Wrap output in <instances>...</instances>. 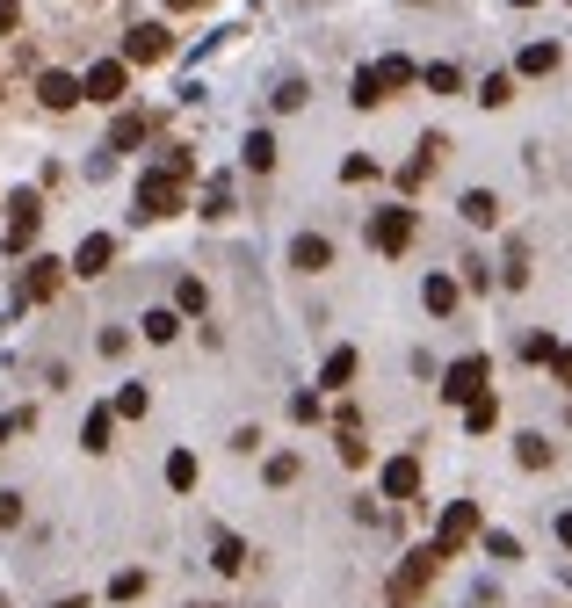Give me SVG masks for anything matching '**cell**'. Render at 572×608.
<instances>
[{
    "instance_id": "1",
    "label": "cell",
    "mask_w": 572,
    "mask_h": 608,
    "mask_svg": "<svg viewBox=\"0 0 572 608\" xmlns=\"http://www.w3.org/2000/svg\"><path fill=\"white\" fill-rule=\"evenodd\" d=\"M196 174L189 152H167L153 174H138V218H174L182 210V181Z\"/></svg>"
},
{
    "instance_id": "2",
    "label": "cell",
    "mask_w": 572,
    "mask_h": 608,
    "mask_svg": "<svg viewBox=\"0 0 572 608\" xmlns=\"http://www.w3.org/2000/svg\"><path fill=\"white\" fill-rule=\"evenodd\" d=\"M435 572H442V558L428 551V543H420V551H406V565L391 572V587H384V608H413L420 594L435 587Z\"/></svg>"
},
{
    "instance_id": "3",
    "label": "cell",
    "mask_w": 572,
    "mask_h": 608,
    "mask_svg": "<svg viewBox=\"0 0 572 608\" xmlns=\"http://www.w3.org/2000/svg\"><path fill=\"white\" fill-rule=\"evenodd\" d=\"M370 247L391 254V261L413 247V203H384V210H377V218H370Z\"/></svg>"
},
{
    "instance_id": "4",
    "label": "cell",
    "mask_w": 572,
    "mask_h": 608,
    "mask_svg": "<svg viewBox=\"0 0 572 608\" xmlns=\"http://www.w3.org/2000/svg\"><path fill=\"white\" fill-rule=\"evenodd\" d=\"M37 225H44V196H37V189H15V196H8V254H29Z\"/></svg>"
},
{
    "instance_id": "5",
    "label": "cell",
    "mask_w": 572,
    "mask_h": 608,
    "mask_svg": "<svg viewBox=\"0 0 572 608\" xmlns=\"http://www.w3.org/2000/svg\"><path fill=\"white\" fill-rule=\"evenodd\" d=\"M486 384H493V362H486V355H464V362H449V377H442V399L471 406V399H478Z\"/></svg>"
},
{
    "instance_id": "6",
    "label": "cell",
    "mask_w": 572,
    "mask_h": 608,
    "mask_svg": "<svg viewBox=\"0 0 572 608\" xmlns=\"http://www.w3.org/2000/svg\"><path fill=\"white\" fill-rule=\"evenodd\" d=\"M174 51V29L167 22H138L124 37V66H160V58Z\"/></svg>"
},
{
    "instance_id": "7",
    "label": "cell",
    "mask_w": 572,
    "mask_h": 608,
    "mask_svg": "<svg viewBox=\"0 0 572 608\" xmlns=\"http://www.w3.org/2000/svg\"><path fill=\"white\" fill-rule=\"evenodd\" d=\"M471 536H478V507H471V500H457V507L442 514V529H435V543H428V551H435V558H457Z\"/></svg>"
},
{
    "instance_id": "8",
    "label": "cell",
    "mask_w": 572,
    "mask_h": 608,
    "mask_svg": "<svg viewBox=\"0 0 572 608\" xmlns=\"http://www.w3.org/2000/svg\"><path fill=\"white\" fill-rule=\"evenodd\" d=\"M124 87H131V66L124 58H102V66H87L80 102H124Z\"/></svg>"
},
{
    "instance_id": "9",
    "label": "cell",
    "mask_w": 572,
    "mask_h": 608,
    "mask_svg": "<svg viewBox=\"0 0 572 608\" xmlns=\"http://www.w3.org/2000/svg\"><path fill=\"white\" fill-rule=\"evenodd\" d=\"M58 283H66V261H29L22 268V304H44V297H58Z\"/></svg>"
},
{
    "instance_id": "10",
    "label": "cell",
    "mask_w": 572,
    "mask_h": 608,
    "mask_svg": "<svg viewBox=\"0 0 572 608\" xmlns=\"http://www.w3.org/2000/svg\"><path fill=\"white\" fill-rule=\"evenodd\" d=\"M290 268H305V276L334 268V239H319V232H297V239H290Z\"/></svg>"
},
{
    "instance_id": "11",
    "label": "cell",
    "mask_w": 572,
    "mask_h": 608,
    "mask_svg": "<svg viewBox=\"0 0 572 608\" xmlns=\"http://www.w3.org/2000/svg\"><path fill=\"white\" fill-rule=\"evenodd\" d=\"M377 485H384V500H413L420 493V456H391Z\"/></svg>"
},
{
    "instance_id": "12",
    "label": "cell",
    "mask_w": 572,
    "mask_h": 608,
    "mask_svg": "<svg viewBox=\"0 0 572 608\" xmlns=\"http://www.w3.org/2000/svg\"><path fill=\"white\" fill-rule=\"evenodd\" d=\"M109 261H116V239H109V232H87L80 254H73V276H102Z\"/></svg>"
},
{
    "instance_id": "13",
    "label": "cell",
    "mask_w": 572,
    "mask_h": 608,
    "mask_svg": "<svg viewBox=\"0 0 572 608\" xmlns=\"http://www.w3.org/2000/svg\"><path fill=\"white\" fill-rule=\"evenodd\" d=\"M37 102L66 116V109L80 102V80H73V73H37Z\"/></svg>"
},
{
    "instance_id": "14",
    "label": "cell",
    "mask_w": 572,
    "mask_h": 608,
    "mask_svg": "<svg viewBox=\"0 0 572 608\" xmlns=\"http://www.w3.org/2000/svg\"><path fill=\"white\" fill-rule=\"evenodd\" d=\"M370 80H377V95L391 102V87H413V80H420V66H413V58H377Z\"/></svg>"
},
{
    "instance_id": "15",
    "label": "cell",
    "mask_w": 572,
    "mask_h": 608,
    "mask_svg": "<svg viewBox=\"0 0 572 608\" xmlns=\"http://www.w3.org/2000/svg\"><path fill=\"white\" fill-rule=\"evenodd\" d=\"M442 152H449V138H420V152L406 160V189H420V181H428V174L442 167Z\"/></svg>"
},
{
    "instance_id": "16",
    "label": "cell",
    "mask_w": 572,
    "mask_h": 608,
    "mask_svg": "<svg viewBox=\"0 0 572 608\" xmlns=\"http://www.w3.org/2000/svg\"><path fill=\"white\" fill-rule=\"evenodd\" d=\"M457 210H464V225H486V232L500 225V196H493V189H464Z\"/></svg>"
},
{
    "instance_id": "17",
    "label": "cell",
    "mask_w": 572,
    "mask_h": 608,
    "mask_svg": "<svg viewBox=\"0 0 572 608\" xmlns=\"http://www.w3.org/2000/svg\"><path fill=\"white\" fill-rule=\"evenodd\" d=\"M145 131H153V116H138V109H124V116H116V124H109V152H131Z\"/></svg>"
},
{
    "instance_id": "18",
    "label": "cell",
    "mask_w": 572,
    "mask_h": 608,
    "mask_svg": "<svg viewBox=\"0 0 572 608\" xmlns=\"http://www.w3.org/2000/svg\"><path fill=\"white\" fill-rule=\"evenodd\" d=\"M210 565H218L225 580H232V572H247V543H239V536H218V543H210Z\"/></svg>"
},
{
    "instance_id": "19",
    "label": "cell",
    "mask_w": 572,
    "mask_h": 608,
    "mask_svg": "<svg viewBox=\"0 0 572 608\" xmlns=\"http://www.w3.org/2000/svg\"><path fill=\"white\" fill-rule=\"evenodd\" d=\"M493 420H500V399H493V391H478V399L464 406V428L471 435H493Z\"/></svg>"
},
{
    "instance_id": "20",
    "label": "cell",
    "mask_w": 572,
    "mask_h": 608,
    "mask_svg": "<svg viewBox=\"0 0 572 608\" xmlns=\"http://www.w3.org/2000/svg\"><path fill=\"white\" fill-rule=\"evenodd\" d=\"M420 304H428V312H457V283H449V276H428V283H420Z\"/></svg>"
},
{
    "instance_id": "21",
    "label": "cell",
    "mask_w": 572,
    "mask_h": 608,
    "mask_svg": "<svg viewBox=\"0 0 572 608\" xmlns=\"http://www.w3.org/2000/svg\"><path fill=\"white\" fill-rule=\"evenodd\" d=\"M558 58H565L558 44H529V51H522V73H529V80H544V73H558Z\"/></svg>"
},
{
    "instance_id": "22",
    "label": "cell",
    "mask_w": 572,
    "mask_h": 608,
    "mask_svg": "<svg viewBox=\"0 0 572 608\" xmlns=\"http://www.w3.org/2000/svg\"><path fill=\"white\" fill-rule=\"evenodd\" d=\"M348 377H355V348H334V355H326V370H319V384H326V391H341Z\"/></svg>"
},
{
    "instance_id": "23",
    "label": "cell",
    "mask_w": 572,
    "mask_h": 608,
    "mask_svg": "<svg viewBox=\"0 0 572 608\" xmlns=\"http://www.w3.org/2000/svg\"><path fill=\"white\" fill-rule=\"evenodd\" d=\"M109 428H116V413L95 406V413H87V428H80V449H95V456H102V449H109Z\"/></svg>"
},
{
    "instance_id": "24",
    "label": "cell",
    "mask_w": 572,
    "mask_h": 608,
    "mask_svg": "<svg viewBox=\"0 0 572 608\" xmlns=\"http://www.w3.org/2000/svg\"><path fill=\"white\" fill-rule=\"evenodd\" d=\"M196 478H203V471H196V456H189V449H174V456H167V485H174V493H189Z\"/></svg>"
},
{
    "instance_id": "25",
    "label": "cell",
    "mask_w": 572,
    "mask_h": 608,
    "mask_svg": "<svg viewBox=\"0 0 572 608\" xmlns=\"http://www.w3.org/2000/svg\"><path fill=\"white\" fill-rule=\"evenodd\" d=\"M478 102H486V109H507V102H515V80H507V73H486V80H478Z\"/></svg>"
},
{
    "instance_id": "26",
    "label": "cell",
    "mask_w": 572,
    "mask_h": 608,
    "mask_svg": "<svg viewBox=\"0 0 572 608\" xmlns=\"http://www.w3.org/2000/svg\"><path fill=\"white\" fill-rule=\"evenodd\" d=\"M247 167H254V174L276 167V138H268V131H247Z\"/></svg>"
},
{
    "instance_id": "27",
    "label": "cell",
    "mask_w": 572,
    "mask_h": 608,
    "mask_svg": "<svg viewBox=\"0 0 572 608\" xmlns=\"http://www.w3.org/2000/svg\"><path fill=\"white\" fill-rule=\"evenodd\" d=\"M145 406H153V391H145V384H124V391H116V413H124V420H145Z\"/></svg>"
},
{
    "instance_id": "28",
    "label": "cell",
    "mask_w": 572,
    "mask_h": 608,
    "mask_svg": "<svg viewBox=\"0 0 572 608\" xmlns=\"http://www.w3.org/2000/svg\"><path fill=\"white\" fill-rule=\"evenodd\" d=\"M174 333H182V319H174V312H145V341H153V348H167Z\"/></svg>"
},
{
    "instance_id": "29",
    "label": "cell",
    "mask_w": 572,
    "mask_h": 608,
    "mask_svg": "<svg viewBox=\"0 0 572 608\" xmlns=\"http://www.w3.org/2000/svg\"><path fill=\"white\" fill-rule=\"evenodd\" d=\"M203 218H232V181H210L203 189Z\"/></svg>"
},
{
    "instance_id": "30",
    "label": "cell",
    "mask_w": 572,
    "mask_h": 608,
    "mask_svg": "<svg viewBox=\"0 0 572 608\" xmlns=\"http://www.w3.org/2000/svg\"><path fill=\"white\" fill-rule=\"evenodd\" d=\"M297 471H305V456H268V485H297Z\"/></svg>"
},
{
    "instance_id": "31",
    "label": "cell",
    "mask_w": 572,
    "mask_h": 608,
    "mask_svg": "<svg viewBox=\"0 0 572 608\" xmlns=\"http://www.w3.org/2000/svg\"><path fill=\"white\" fill-rule=\"evenodd\" d=\"M507 290H522L529 283V247H522V239H515V247H507V276H500Z\"/></svg>"
},
{
    "instance_id": "32",
    "label": "cell",
    "mask_w": 572,
    "mask_h": 608,
    "mask_svg": "<svg viewBox=\"0 0 572 608\" xmlns=\"http://www.w3.org/2000/svg\"><path fill=\"white\" fill-rule=\"evenodd\" d=\"M515 456H522V471H544V464H551V442H544V435H522Z\"/></svg>"
},
{
    "instance_id": "33",
    "label": "cell",
    "mask_w": 572,
    "mask_h": 608,
    "mask_svg": "<svg viewBox=\"0 0 572 608\" xmlns=\"http://www.w3.org/2000/svg\"><path fill=\"white\" fill-rule=\"evenodd\" d=\"M145 594V572L131 565V572H116V580H109V601H138Z\"/></svg>"
},
{
    "instance_id": "34",
    "label": "cell",
    "mask_w": 572,
    "mask_h": 608,
    "mask_svg": "<svg viewBox=\"0 0 572 608\" xmlns=\"http://www.w3.org/2000/svg\"><path fill=\"white\" fill-rule=\"evenodd\" d=\"M174 304H182V312H203V304H210V290H203L196 276H182V283H174Z\"/></svg>"
},
{
    "instance_id": "35",
    "label": "cell",
    "mask_w": 572,
    "mask_h": 608,
    "mask_svg": "<svg viewBox=\"0 0 572 608\" xmlns=\"http://www.w3.org/2000/svg\"><path fill=\"white\" fill-rule=\"evenodd\" d=\"M420 80H428L435 95H457V87H464V80H457V66H428V73H420Z\"/></svg>"
},
{
    "instance_id": "36",
    "label": "cell",
    "mask_w": 572,
    "mask_h": 608,
    "mask_svg": "<svg viewBox=\"0 0 572 608\" xmlns=\"http://www.w3.org/2000/svg\"><path fill=\"white\" fill-rule=\"evenodd\" d=\"M522 355H529V362H551V355H558V341H551V333H529Z\"/></svg>"
},
{
    "instance_id": "37",
    "label": "cell",
    "mask_w": 572,
    "mask_h": 608,
    "mask_svg": "<svg viewBox=\"0 0 572 608\" xmlns=\"http://www.w3.org/2000/svg\"><path fill=\"white\" fill-rule=\"evenodd\" d=\"M486 551H493V558H522V543L507 536V529H493V536H486Z\"/></svg>"
},
{
    "instance_id": "38",
    "label": "cell",
    "mask_w": 572,
    "mask_h": 608,
    "mask_svg": "<svg viewBox=\"0 0 572 608\" xmlns=\"http://www.w3.org/2000/svg\"><path fill=\"white\" fill-rule=\"evenodd\" d=\"M377 174V160H363V152H355V160H341V181H370Z\"/></svg>"
},
{
    "instance_id": "39",
    "label": "cell",
    "mask_w": 572,
    "mask_h": 608,
    "mask_svg": "<svg viewBox=\"0 0 572 608\" xmlns=\"http://www.w3.org/2000/svg\"><path fill=\"white\" fill-rule=\"evenodd\" d=\"M22 522V493H0V529H15Z\"/></svg>"
},
{
    "instance_id": "40",
    "label": "cell",
    "mask_w": 572,
    "mask_h": 608,
    "mask_svg": "<svg viewBox=\"0 0 572 608\" xmlns=\"http://www.w3.org/2000/svg\"><path fill=\"white\" fill-rule=\"evenodd\" d=\"M15 22H22V0H0V37H15Z\"/></svg>"
},
{
    "instance_id": "41",
    "label": "cell",
    "mask_w": 572,
    "mask_h": 608,
    "mask_svg": "<svg viewBox=\"0 0 572 608\" xmlns=\"http://www.w3.org/2000/svg\"><path fill=\"white\" fill-rule=\"evenodd\" d=\"M551 362H558V384H572V348H558Z\"/></svg>"
},
{
    "instance_id": "42",
    "label": "cell",
    "mask_w": 572,
    "mask_h": 608,
    "mask_svg": "<svg viewBox=\"0 0 572 608\" xmlns=\"http://www.w3.org/2000/svg\"><path fill=\"white\" fill-rule=\"evenodd\" d=\"M558 543H565V551H572V514H558Z\"/></svg>"
},
{
    "instance_id": "43",
    "label": "cell",
    "mask_w": 572,
    "mask_h": 608,
    "mask_svg": "<svg viewBox=\"0 0 572 608\" xmlns=\"http://www.w3.org/2000/svg\"><path fill=\"white\" fill-rule=\"evenodd\" d=\"M167 8H174V15H189V8H196V0H167Z\"/></svg>"
},
{
    "instance_id": "44",
    "label": "cell",
    "mask_w": 572,
    "mask_h": 608,
    "mask_svg": "<svg viewBox=\"0 0 572 608\" xmlns=\"http://www.w3.org/2000/svg\"><path fill=\"white\" fill-rule=\"evenodd\" d=\"M58 608H87V594H73V601H58Z\"/></svg>"
},
{
    "instance_id": "45",
    "label": "cell",
    "mask_w": 572,
    "mask_h": 608,
    "mask_svg": "<svg viewBox=\"0 0 572 608\" xmlns=\"http://www.w3.org/2000/svg\"><path fill=\"white\" fill-rule=\"evenodd\" d=\"M515 8H536V0H515Z\"/></svg>"
},
{
    "instance_id": "46",
    "label": "cell",
    "mask_w": 572,
    "mask_h": 608,
    "mask_svg": "<svg viewBox=\"0 0 572 608\" xmlns=\"http://www.w3.org/2000/svg\"><path fill=\"white\" fill-rule=\"evenodd\" d=\"M0 608H8V601H0Z\"/></svg>"
}]
</instances>
